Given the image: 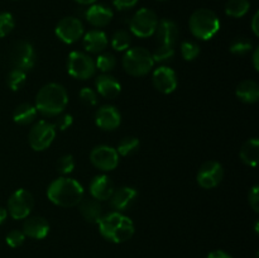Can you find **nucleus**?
Returning a JSON list of instances; mask_svg holds the SVG:
<instances>
[{
  "mask_svg": "<svg viewBox=\"0 0 259 258\" xmlns=\"http://www.w3.org/2000/svg\"><path fill=\"white\" fill-rule=\"evenodd\" d=\"M98 225L101 237L115 244L128 242L134 235V223L123 212H108L100 218Z\"/></svg>",
  "mask_w": 259,
  "mask_h": 258,
  "instance_id": "obj_1",
  "label": "nucleus"
},
{
  "mask_svg": "<svg viewBox=\"0 0 259 258\" xmlns=\"http://www.w3.org/2000/svg\"><path fill=\"white\" fill-rule=\"evenodd\" d=\"M47 197L57 206H77L83 199V187L77 180L70 177H58L48 186Z\"/></svg>",
  "mask_w": 259,
  "mask_h": 258,
  "instance_id": "obj_2",
  "label": "nucleus"
},
{
  "mask_svg": "<svg viewBox=\"0 0 259 258\" xmlns=\"http://www.w3.org/2000/svg\"><path fill=\"white\" fill-rule=\"evenodd\" d=\"M68 104V94L61 83L50 82L42 86L35 96V109L45 116H58Z\"/></svg>",
  "mask_w": 259,
  "mask_h": 258,
  "instance_id": "obj_3",
  "label": "nucleus"
},
{
  "mask_svg": "<svg viewBox=\"0 0 259 258\" xmlns=\"http://www.w3.org/2000/svg\"><path fill=\"white\" fill-rule=\"evenodd\" d=\"M189 27L192 35L199 39H211L220 29V19L217 13L207 8L195 10L189 19Z\"/></svg>",
  "mask_w": 259,
  "mask_h": 258,
  "instance_id": "obj_4",
  "label": "nucleus"
},
{
  "mask_svg": "<svg viewBox=\"0 0 259 258\" xmlns=\"http://www.w3.org/2000/svg\"><path fill=\"white\" fill-rule=\"evenodd\" d=\"M121 63L128 75L142 77L151 72L154 61L152 58V53L148 50L143 47H134L126 50Z\"/></svg>",
  "mask_w": 259,
  "mask_h": 258,
  "instance_id": "obj_5",
  "label": "nucleus"
},
{
  "mask_svg": "<svg viewBox=\"0 0 259 258\" xmlns=\"http://www.w3.org/2000/svg\"><path fill=\"white\" fill-rule=\"evenodd\" d=\"M157 24H158V17L156 13L148 8H142L132 17L129 28L136 37L148 38L154 34Z\"/></svg>",
  "mask_w": 259,
  "mask_h": 258,
  "instance_id": "obj_6",
  "label": "nucleus"
},
{
  "mask_svg": "<svg viewBox=\"0 0 259 258\" xmlns=\"http://www.w3.org/2000/svg\"><path fill=\"white\" fill-rule=\"evenodd\" d=\"M67 71L72 77L78 80H88L95 75V61L88 53L72 51L67 58Z\"/></svg>",
  "mask_w": 259,
  "mask_h": 258,
  "instance_id": "obj_7",
  "label": "nucleus"
},
{
  "mask_svg": "<svg viewBox=\"0 0 259 258\" xmlns=\"http://www.w3.org/2000/svg\"><path fill=\"white\" fill-rule=\"evenodd\" d=\"M34 207V197L28 190L18 189L10 195L8 200V214L15 220H22L29 217Z\"/></svg>",
  "mask_w": 259,
  "mask_h": 258,
  "instance_id": "obj_8",
  "label": "nucleus"
},
{
  "mask_svg": "<svg viewBox=\"0 0 259 258\" xmlns=\"http://www.w3.org/2000/svg\"><path fill=\"white\" fill-rule=\"evenodd\" d=\"M56 132L57 131H56L55 124L47 120L37 121L29 131V136H28L29 146L37 152L45 151L55 141Z\"/></svg>",
  "mask_w": 259,
  "mask_h": 258,
  "instance_id": "obj_9",
  "label": "nucleus"
},
{
  "mask_svg": "<svg viewBox=\"0 0 259 258\" xmlns=\"http://www.w3.org/2000/svg\"><path fill=\"white\" fill-rule=\"evenodd\" d=\"M10 61L18 70L29 71L35 63V51L32 43L28 40H19L14 43L10 51Z\"/></svg>",
  "mask_w": 259,
  "mask_h": 258,
  "instance_id": "obj_10",
  "label": "nucleus"
},
{
  "mask_svg": "<svg viewBox=\"0 0 259 258\" xmlns=\"http://www.w3.org/2000/svg\"><path fill=\"white\" fill-rule=\"evenodd\" d=\"M90 161L100 171L109 172L118 167L119 154L114 147L100 144L91 151Z\"/></svg>",
  "mask_w": 259,
  "mask_h": 258,
  "instance_id": "obj_11",
  "label": "nucleus"
},
{
  "mask_svg": "<svg viewBox=\"0 0 259 258\" xmlns=\"http://www.w3.org/2000/svg\"><path fill=\"white\" fill-rule=\"evenodd\" d=\"M56 35L66 45L77 42L83 35V24L78 18L65 17L57 23L55 29Z\"/></svg>",
  "mask_w": 259,
  "mask_h": 258,
  "instance_id": "obj_12",
  "label": "nucleus"
},
{
  "mask_svg": "<svg viewBox=\"0 0 259 258\" xmlns=\"http://www.w3.org/2000/svg\"><path fill=\"white\" fill-rule=\"evenodd\" d=\"M223 177H224V168L222 163L217 161H207L200 167L196 180L202 189L210 190L217 187L223 181Z\"/></svg>",
  "mask_w": 259,
  "mask_h": 258,
  "instance_id": "obj_13",
  "label": "nucleus"
},
{
  "mask_svg": "<svg viewBox=\"0 0 259 258\" xmlns=\"http://www.w3.org/2000/svg\"><path fill=\"white\" fill-rule=\"evenodd\" d=\"M154 88L162 94H172L177 88L176 72L168 66H161L153 71L152 76Z\"/></svg>",
  "mask_w": 259,
  "mask_h": 258,
  "instance_id": "obj_14",
  "label": "nucleus"
},
{
  "mask_svg": "<svg viewBox=\"0 0 259 258\" xmlns=\"http://www.w3.org/2000/svg\"><path fill=\"white\" fill-rule=\"evenodd\" d=\"M137 197H138V191L134 187L123 186L114 191L109 200H110V206L114 211L123 212L133 206Z\"/></svg>",
  "mask_w": 259,
  "mask_h": 258,
  "instance_id": "obj_15",
  "label": "nucleus"
},
{
  "mask_svg": "<svg viewBox=\"0 0 259 258\" xmlns=\"http://www.w3.org/2000/svg\"><path fill=\"white\" fill-rule=\"evenodd\" d=\"M95 123L103 131H114L121 123V114L114 105H104L95 115Z\"/></svg>",
  "mask_w": 259,
  "mask_h": 258,
  "instance_id": "obj_16",
  "label": "nucleus"
},
{
  "mask_svg": "<svg viewBox=\"0 0 259 258\" xmlns=\"http://www.w3.org/2000/svg\"><path fill=\"white\" fill-rule=\"evenodd\" d=\"M23 233L25 234V237H29L32 239H45L50 233V224H48L47 219L39 217V215L28 217L23 223Z\"/></svg>",
  "mask_w": 259,
  "mask_h": 258,
  "instance_id": "obj_17",
  "label": "nucleus"
},
{
  "mask_svg": "<svg viewBox=\"0 0 259 258\" xmlns=\"http://www.w3.org/2000/svg\"><path fill=\"white\" fill-rule=\"evenodd\" d=\"M114 13L108 5L91 4L85 12V18L93 27L103 28L111 22Z\"/></svg>",
  "mask_w": 259,
  "mask_h": 258,
  "instance_id": "obj_18",
  "label": "nucleus"
},
{
  "mask_svg": "<svg viewBox=\"0 0 259 258\" xmlns=\"http://www.w3.org/2000/svg\"><path fill=\"white\" fill-rule=\"evenodd\" d=\"M115 189H114L113 181L106 175H98L91 180L90 194L93 199L98 200V201H106L110 199Z\"/></svg>",
  "mask_w": 259,
  "mask_h": 258,
  "instance_id": "obj_19",
  "label": "nucleus"
},
{
  "mask_svg": "<svg viewBox=\"0 0 259 258\" xmlns=\"http://www.w3.org/2000/svg\"><path fill=\"white\" fill-rule=\"evenodd\" d=\"M95 86L99 95L105 99L116 98L121 91L120 82L109 73H103V75L98 76L95 81Z\"/></svg>",
  "mask_w": 259,
  "mask_h": 258,
  "instance_id": "obj_20",
  "label": "nucleus"
},
{
  "mask_svg": "<svg viewBox=\"0 0 259 258\" xmlns=\"http://www.w3.org/2000/svg\"><path fill=\"white\" fill-rule=\"evenodd\" d=\"M157 40L161 45L166 46H174L176 43L177 38H179V28H177L176 23L171 19H162L159 20L156 28Z\"/></svg>",
  "mask_w": 259,
  "mask_h": 258,
  "instance_id": "obj_21",
  "label": "nucleus"
},
{
  "mask_svg": "<svg viewBox=\"0 0 259 258\" xmlns=\"http://www.w3.org/2000/svg\"><path fill=\"white\" fill-rule=\"evenodd\" d=\"M85 50L90 53H101L108 47V35L99 29L89 30L82 35Z\"/></svg>",
  "mask_w": 259,
  "mask_h": 258,
  "instance_id": "obj_22",
  "label": "nucleus"
},
{
  "mask_svg": "<svg viewBox=\"0 0 259 258\" xmlns=\"http://www.w3.org/2000/svg\"><path fill=\"white\" fill-rule=\"evenodd\" d=\"M235 95L245 104H254L259 99V85L253 80H244L235 89Z\"/></svg>",
  "mask_w": 259,
  "mask_h": 258,
  "instance_id": "obj_23",
  "label": "nucleus"
},
{
  "mask_svg": "<svg viewBox=\"0 0 259 258\" xmlns=\"http://www.w3.org/2000/svg\"><path fill=\"white\" fill-rule=\"evenodd\" d=\"M80 212L86 222L98 224L100 218L103 217V207H101L100 201H98V200L82 199V201L80 202Z\"/></svg>",
  "mask_w": 259,
  "mask_h": 258,
  "instance_id": "obj_24",
  "label": "nucleus"
},
{
  "mask_svg": "<svg viewBox=\"0 0 259 258\" xmlns=\"http://www.w3.org/2000/svg\"><path fill=\"white\" fill-rule=\"evenodd\" d=\"M240 159L250 167H255L259 159V139L250 138L240 148Z\"/></svg>",
  "mask_w": 259,
  "mask_h": 258,
  "instance_id": "obj_25",
  "label": "nucleus"
},
{
  "mask_svg": "<svg viewBox=\"0 0 259 258\" xmlns=\"http://www.w3.org/2000/svg\"><path fill=\"white\" fill-rule=\"evenodd\" d=\"M37 109L29 103H22L13 111V120L19 125H28L37 118Z\"/></svg>",
  "mask_w": 259,
  "mask_h": 258,
  "instance_id": "obj_26",
  "label": "nucleus"
},
{
  "mask_svg": "<svg viewBox=\"0 0 259 258\" xmlns=\"http://www.w3.org/2000/svg\"><path fill=\"white\" fill-rule=\"evenodd\" d=\"M249 0H228L225 4V13L232 18H242L249 12Z\"/></svg>",
  "mask_w": 259,
  "mask_h": 258,
  "instance_id": "obj_27",
  "label": "nucleus"
},
{
  "mask_svg": "<svg viewBox=\"0 0 259 258\" xmlns=\"http://www.w3.org/2000/svg\"><path fill=\"white\" fill-rule=\"evenodd\" d=\"M139 147H141V142H139L138 138H136V137H125V138L119 142L116 152L123 157L132 156V154L138 151Z\"/></svg>",
  "mask_w": 259,
  "mask_h": 258,
  "instance_id": "obj_28",
  "label": "nucleus"
},
{
  "mask_svg": "<svg viewBox=\"0 0 259 258\" xmlns=\"http://www.w3.org/2000/svg\"><path fill=\"white\" fill-rule=\"evenodd\" d=\"M95 66L98 70L101 71V72L104 73L110 72V71H113L116 66L115 56L110 52L99 53L98 58H96L95 61Z\"/></svg>",
  "mask_w": 259,
  "mask_h": 258,
  "instance_id": "obj_29",
  "label": "nucleus"
},
{
  "mask_svg": "<svg viewBox=\"0 0 259 258\" xmlns=\"http://www.w3.org/2000/svg\"><path fill=\"white\" fill-rule=\"evenodd\" d=\"M25 81H27V75H25V71L18 70V68H13L9 72L7 77V83L9 86L10 90L18 91L24 86Z\"/></svg>",
  "mask_w": 259,
  "mask_h": 258,
  "instance_id": "obj_30",
  "label": "nucleus"
},
{
  "mask_svg": "<svg viewBox=\"0 0 259 258\" xmlns=\"http://www.w3.org/2000/svg\"><path fill=\"white\" fill-rule=\"evenodd\" d=\"M229 50L233 55L243 56L253 50V43L252 40L248 39L247 37H238L230 43Z\"/></svg>",
  "mask_w": 259,
  "mask_h": 258,
  "instance_id": "obj_31",
  "label": "nucleus"
},
{
  "mask_svg": "<svg viewBox=\"0 0 259 258\" xmlns=\"http://www.w3.org/2000/svg\"><path fill=\"white\" fill-rule=\"evenodd\" d=\"M111 46L118 52L126 51L131 46V34L126 30H118V32L114 33L113 38H111Z\"/></svg>",
  "mask_w": 259,
  "mask_h": 258,
  "instance_id": "obj_32",
  "label": "nucleus"
},
{
  "mask_svg": "<svg viewBox=\"0 0 259 258\" xmlns=\"http://www.w3.org/2000/svg\"><path fill=\"white\" fill-rule=\"evenodd\" d=\"M175 56V48L174 46H166L159 45V47L156 48L153 53H152V58L154 62L158 63H166L171 61Z\"/></svg>",
  "mask_w": 259,
  "mask_h": 258,
  "instance_id": "obj_33",
  "label": "nucleus"
},
{
  "mask_svg": "<svg viewBox=\"0 0 259 258\" xmlns=\"http://www.w3.org/2000/svg\"><path fill=\"white\" fill-rule=\"evenodd\" d=\"M181 55L184 60L194 61L200 55V46L192 40H185L181 43Z\"/></svg>",
  "mask_w": 259,
  "mask_h": 258,
  "instance_id": "obj_34",
  "label": "nucleus"
},
{
  "mask_svg": "<svg viewBox=\"0 0 259 258\" xmlns=\"http://www.w3.org/2000/svg\"><path fill=\"white\" fill-rule=\"evenodd\" d=\"M14 17L8 12L0 13V38H4L14 29Z\"/></svg>",
  "mask_w": 259,
  "mask_h": 258,
  "instance_id": "obj_35",
  "label": "nucleus"
},
{
  "mask_svg": "<svg viewBox=\"0 0 259 258\" xmlns=\"http://www.w3.org/2000/svg\"><path fill=\"white\" fill-rule=\"evenodd\" d=\"M75 168V159L71 154H65V156L61 157L57 161V171L60 172L62 176L71 174Z\"/></svg>",
  "mask_w": 259,
  "mask_h": 258,
  "instance_id": "obj_36",
  "label": "nucleus"
},
{
  "mask_svg": "<svg viewBox=\"0 0 259 258\" xmlns=\"http://www.w3.org/2000/svg\"><path fill=\"white\" fill-rule=\"evenodd\" d=\"M25 240V234L23 233V230H10L7 234V238H5V242L9 247L12 248H18L24 243Z\"/></svg>",
  "mask_w": 259,
  "mask_h": 258,
  "instance_id": "obj_37",
  "label": "nucleus"
},
{
  "mask_svg": "<svg viewBox=\"0 0 259 258\" xmlns=\"http://www.w3.org/2000/svg\"><path fill=\"white\" fill-rule=\"evenodd\" d=\"M80 99L85 105L94 106L98 104V93L90 88H82L80 90Z\"/></svg>",
  "mask_w": 259,
  "mask_h": 258,
  "instance_id": "obj_38",
  "label": "nucleus"
},
{
  "mask_svg": "<svg viewBox=\"0 0 259 258\" xmlns=\"http://www.w3.org/2000/svg\"><path fill=\"white\" fill-rule=\"evenodd\" d=\"M248 201H249L250 207L254 210L255 212L259 211V187L257 185L250 189L249 194H248Z\"/></svg>",
  "mask_w": 259,
  "mask_h": 258,
  "instance_id": "obj_39",
  "label": "nucleus"
},
{
  "mask_svg": "<svg viewBox=\"0 0 259 258\" xmlns=\"http://www.w3.org/2000/svg\"><path fill=\"white\" fill-rule=\"evenodd\" d=\"M72 115H70V114H63V115H61L57 118V120H56V129H60V131H66V129L70 128L71 125H72Z\"/></svg>",
  "mask_w": 259,
  "mask_h": 258,
  "instance_id": "obj_40",
  "label": "nucleus"
},
{
  "mask_svg": "<svg viewBox=\"0 0 259 258\" xmlns=\"http://www.w3.org/2000/svg\"><path fill=\"white\" fill-rule=\"evenodd\" d=\"M138 3V0H113L114 7L118 10H128L134 8Z\"/></svg>",
  "mask_w": 259,
  "mask_h": 258,
  "instance_id": "obj_41",
  "label": "nucleus"
},
{
  "mask_svg": "<svg viewBox=\"0 0 259 258\" xmlns=\"http://www.w3.org/2000/svg\"><path fill=\"white\" fill-rule=\"evenodd\" d=\"M206 258H233L229 253H227L225 250L222 249H217V250H212L207 254Z\"/></svg>",
  "mask_w": 259,
  "mask_h": 258,
  "instance_id": "obj_42",
  "label": "nucleus"
},
{
  "mask_svg": "<svg viewBox=\"0 0 259 258\" xmlns=\"http://www.w3.org/2000/svg\"><path fill=\"white\" fill-rule=\"evenodd\" d=\"M258 20H259V13L257 12L252 18V30L254 33V35H259V25H258Z\"/></svg>",
  "mask_w": 259,
  "mask_h": 258,
  "instance_id": "obj_43",
  "label": "nucleus"
},
{
  "mask_svg": "<svg viewBox=\"0 0 259 258\" xmlns=\"http://www.w3.org/2000/svg\"><path fill=\"white\" fill-rule=\"evenodd\" d=\"M258 57H259V51L258 48H255L254 53H253V66H254V70H259V63H258Z\"/></svg>",
  "mask_w": 259,
  "mask_h": 258,
  "instance_id": "obj_44",
  "label": "nucleus"
},
{
  "mask_svg": "<svg viewBox=\"0 0 259 258\" xmlns=\"http://www.w3.org/2000/svg\"><path fill=\"white\" fill-rule=\"evenodd\" d=\"M7 218H8V210L5 209V207L0 206V225L7 220Z\"/></svg>",
  "mask_w": 259,
  "mask_h": 258,
  "instance_id": "obj_45",
  "label": "nucleus"
},
{
  "mask_svg": "<svg viewBox=\"0 0 259 258\" xmlns=\"http://www.w3.org/2000/svg\"><path fill=\"white\" fill-rule=\"evenodd\" d=\"M75 2L81 5H91V4H95L98 0H75Z\"/></svg>",
  "mask_w": 259,
  "mask_h": 258,
  "instance_id": "obj_46",
  "label": "nucleus"
}]
</instances>
